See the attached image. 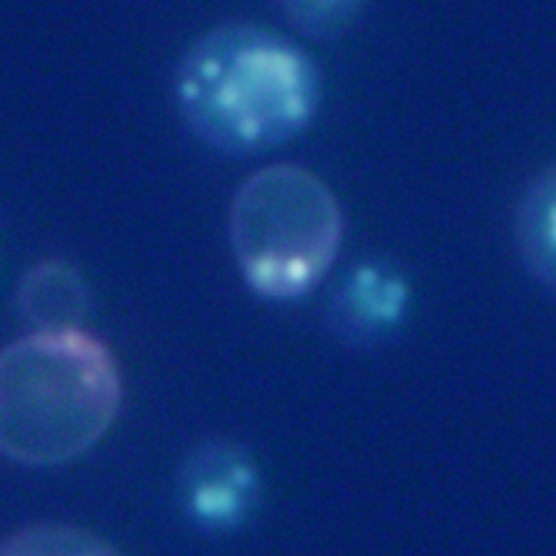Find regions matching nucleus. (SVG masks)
Listing matches in <instances>:
<instances>
[{
    "mask_svg": "<svg viewBox=\"0 0 556 556\" xmlns=\"http://www.w3.org/2000/svg\"><path fill=\"white\" fill-rule=\"evenodd\" d=\"M17 304L35 330L81 328L90 311V290L73 264L59 258L35 264L17 290Z\"/></svg>",
    "mask_w": 556,
    "mask_h": 556,
    "instance_id": "nucleus-6",
    "label": "nucleus"
},
{
    "mask_svg": "<svg viewBox=\"0 0 556 556\" xmlns=\"http://www.w3.org/2000/svg\"><path fill=\"white\" fill-rule=\"evenodd\" d=\"M513 243L521 267L556 293V163L525 186L513 212Z\"/></svg>",
    "mask_w": 556,
    "mask_h": 556,
    "instance_id": "nucleus-7",
    "label": "nucleus"
},
{
    "mask_svg": "<svg viewBox=\"0 0 556 556\" xmlns=\"http://www.w3.org/2000/svg\"><path fill=\"white\" fill-rule=\"evenodd\" d=\"M226 229L247 290L264 302L293 304L316 293L339 261L345 212L319 174L273 163L238 186Z\"/></svg>",
    "mask_w": 556,
    "mask_h": 556,
    "instance_id": "nucleus-3",
    "label": "nucleus"
},
{
    "mask_svg": "<svg viewBox=\"0 0 556 556\" xmlns=\"http://www.w3.org/2000/svg\"><path fill=\"white\" fill-rule=\"evenodd\" d=\"M264 498V478L252 450L229 434H208L186 452L177 469V507L203 536L247 528Z\"/></svg>",
    "mask_w": 556,
    "mask_h": 556,
    "instance_id": "nucleus-4",
    "label": "nucleus"
},
{
    "mask_svg": "<svg viewBox=\"0 0 556 556\" xmlns=\"http://www.w3.org/2000/svg\"><path fill=\"white\" fill-rule=\"evenodd\" d=\"M321 99L325 81L311 52L247 21L194 38L174 70L180 119L217 154H264L302 137Z\"/></svg>",
    "mask_w": 556,
    "mask_h": 556,
    "instance_id": "nucleus-1",
    "label": "nucleus"
},
{
    "mask_svg": "<svg viewBox=\"0 0 556 556\" xmlns=\"http://www.w3.org/2000/svg\"><path fill=\"white\" fill-rule=\"evenodd\" d=\"M412 313V281L397 261L368 255L356 261L330 293V333L345 348L374 351L397 337Z\"/></svg>",
    "mask_w": 556,
    "mask_h": 556,
    "instance_id": "nucleus-5",
    "label": "nucleus"
},
{
    "mask_svg": "<svg viewBox=\"0 0 556 556\" xmlns=\"http://www.w3.org/2000/svg\"><path fill=\"white\" fill-rule=\"evenodd\" d=\"M0 556H125L99 533L70 521H33L0 539Z\"/></svg>",
    "mask_w": 556,
    "mask_h": 556,
    "instance_id": "nucleus-8",
    "label": "nucleus"
},
{
    "mask_svg": "<svg viewBox=\"0 0 556 556\" xmlns=\"http://www.w3.org/2000/svg\"><path fill=\"white\" fill-rule=\"evenodd\" d=\"M295 33L313 41H337L354 29L365 0H276Z\"/></svg>",
    "mask_w": 556,
    "mask_h": 556,
    "instance_id": "nucleus-9",
    "label": "nucleus"
},
{
    "mask_svg": "<svg viewBox=\"0 0 556 556\" xmlns=\"http://www.w3.org/2000/svg\"><path fill=\"white\" fill-rule=\"evenodd\" d=\"M111 345L85 328L33 330L0 351V455L64 467L111 432L122 408Z\"/></svg>",
    "mask_w": 556,
    "mask_h": 556,
    "instance_id": "nucleus-2",
    "label": "nucleus"
}]
</instances>
